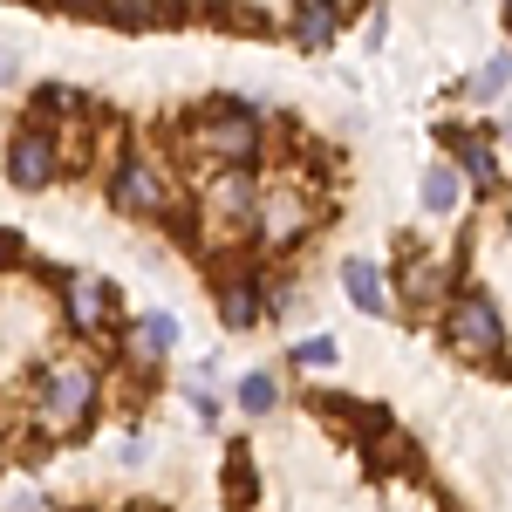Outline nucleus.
<instances>
[{
	"label": "nucleus",
	"instance_id": "12",
	"mask_svg": "<svg viewBox=\"0 0 512 512\" xmlns=\"http://www.w3.org/2000/svg\"><path fill=\"white\" fill-rule=\"evenodd\" d=\"M219 315H226V328H253V315H260V287H253V280H233L226 301H219Z\"/></svg>",
	"mask_w": 512,
	"mask_h": 512
},
{
	"label": "nucleus",
	"instance_id": "14",
	"mask_svg": "<svg viewBox=\"0 0 512 512\" xmlns=\"http://www.w3.org/2000/svg\"><path fill=\"white\" fill-rule=\"evenodd\" d=\"M239 410H246V417H267V410H274V376H267V369H253V376L239 383Z\"/></svg>",
	"mask_w": 512,
	"mask_h": 512
},
{
	"label": "nucleus",
	"instance_id": "11",
	"mask_svg": "<svg viewBox=\"0 0 512 512\" xmlns=\"http://www.w3.org/2000/svg\"><path fill=\"white\" fill-rule=\"evenodd\" d=\"M212 212H219V219H246V212H253V185H246L239 171H226V178L212 185Z\"/></svg>",
	"mask_w": 512,
	"mask_h": 512
},
{
	"label": "nucleus",
	"instance_id": "9",
	"mask_svg": "<svg viewBox=\"0 0 512 512\" xmlns=\"http://www.w3.org/2000/svg\"><path fill=\"white\" fill-rule=\"evenodd\" d=\"M294 35L308 41V48H328V41H335V7H328V0H301V14H294Z\"/></svg>",
	"mask_w": 512,
	"mask_h": 512
},
{
	"label": "nucleus",
	"instance_id": "1",
	"mask_svg": "<svg viewBox=\"0 0 512 512\" xmlns=\"http://www.w3.org/2000/svg\"><path fill=\"white\" fill-rule=\"evenodd\" d=\"M89 396H96V376H89L82 362L48 369V376H41V424H48V431H76L82 417H89Z\"/></svg>",
	"mask_w": 512,
	"mask_h": 512
},
{
	"label": "nucleus",
	"instance_id": "8",
	"mask_svg": "<svg viewBox=\"0 0 512 512\" xmlns=\"http://www.w3.org/2000/svg\"><path fill=\"white\" fill-rule=\"evenodd\" d=\"M171 342H178V321H171V315H144L137 328H130V355H144V362L164 355Z\"/></svg>",
	"mask_w": 512,
	"mask_h": 512
},
{
	"label": "nucleus",
	"instance_id": "13",
	"mask_svg": "<svg viewBox=\"0 0 512 512\" xmlns=\"http://www.w3.org/2000/svg\"><path fill=\"white\" fill-rule=\"evenodd\" d=\"M424 205H431V212H451V205H458V171H451V164L424 171Z\"/></svg>",
	"mask_w": 512,
	"mask_h": 512
},
{
	"label": "nucleus",
	"instance_id": "6",
	"mask_svg": "<svg viewBox=\"0 0 512 512\" xmlns=\"http://www.w3.org/2000/svg\"><path fill=\"white\" fill-rule=\"evenodd\" d=\"M342 287H349V301L362 308V315H383V308H390V294H383V274H376L369 260H349V267H342Z\"/></svg>",
	"mask_w": 512,
	"mask_h": 512
},
{
	"label": "nucleus",
	"instance_id": "16",
	"mask_svg": "<svg viewBox=\"0 0 512 512\" xmlns=\"http://www.w3.org/2000/svg\"><path fill=\"white\" fill-rule=\"evenodd\" d=\"M506 82H512V55H492V62L478 69V82H472V89H478V96H499Z\"/></svg>",
	"mask_w": 512,
	"mask_h": 512
},
{
	"label": "nucleus",
	"instance_id": "7",
	"mask_svg": "<svg viewBox=\"0 0 512 512\" xmlns=\"http://www.w3.org/2000/svg\"><path fill=\"white\" fill-rule=\"evenodd\" d=\"M103 308H110V294H103V280H96V274L69 280V321H76V328H96Z\"/></svg>",
	"mask_w": 512,
	"mask_h": 512
},
{
	"label": "nucleus",
	"instance_id": "21",
	"mask_svg": "<svg viewBox=\"0 0 512 512\" xmlns=\"http://www.w3.org/2000/svg\"><path fill=\"white\" fill-rule=\"evenodd\" d=\"M506 137H512V117H506Z\"/></svg>",
	"mask_w": 512,
	"mask_h": 512
},
{
	"label": "nucleus",
	"instance_id": "4",
	"mask_svg": "<svg viewBox=\"0 0 512 512\" xmlns=\"http://www.w3.org/2000/svg\"><path fill=\"white\" fill-rule=\"evenodd\" d=\"M48 171H55V144H48L41 130H28V137H21V144L7 151V178L35 192V185H48Z\"/></svg>",
	"mask_w": 512,
	"mask_h": 512
},
{
	"label": "nucleus",
	"instance_id": "2",
	"mask_svg": "<svg viewBox=\"0 0 512 512\" xmlns=\"http://www.w3.org/2000/svg\"><path fill=\"white\" fill-rule=\"evenodd\" d=\"M451 342H458V349H472V355L499 349V308H492V301H478V294H465V301L451 308Z\"/></svg>",
	"mask_w": 512,
	"mask_h": 512
},
{
	"label": "nucleus",
	"instance_id": "19",
	"mask_svg": "<svg viewBox=\"0 0 512 512\" xmlns=\"http://www.w3.org/2000/svg\"><path fill=\"white\" fill-rule=\"evenodd\" d=\"M21 76V62H14V55H0V82H14Z\"/></svg>",
	"mask_w": 512,
	"mask_h": 512
},
{
	"label": "nucleus",
	"instance_id": "10",
	"mask_svg": "<svg viewBox=\"0 0 512 512\" xmlns=\"http://www.w3.org/2000/svg\"><path fill=\"white\" fill-rule=\"evenodd\" d=\"M451 151H458V171H465V178H478V185L499 178V151H492V144H478V137H451Z\"/></svg>",
	"mask_w": 512,
	"mask_h": 512
},
{
	"label": "nucleus",
	"instance_id": "5",
	"mask_svg": "<svg viewBox=\"0 0 512 512\" xmlns=\"http://www.w3.org/2000/svg\"><path fill=\"white\" fill-rule=\"evenodd\" d=\"M205 144H212L219 158L246 164L253 151H260V130H253V117H239V110H226V117H212V123H205Z\"/></svg>",
	"mask_w": 512,
	"mask_h": 512
},
{
	"label": "nucleus",
	"instance_id": "3",
	"mask_svg": "<svg viewBox=\"0 0 512 512\" xmlns=\"http://www.w3.org/2000/svg\"><path fill=\"white\" fill-rule=\"evenodd\" d=\"M110 198H117L123 212H158V205H164V178H158V164L130 158L117 178H110Z\"/></svg>",
	"mask_w": 512,
	"mask_h": 512
},
{
	"label": "nucleus",
	"instance_id": "17",
	"mask_svg": "<svg viewBox=\"0 0 512 512\" xmlns=\"http://www.w3.org/2000/svg\"><path fill=\"white\" fill-rule=\"evenodd\" d=\"M294 362H301V369H328V362H335V342H301V349H294Z\"/></svg>",
	"mask_w": 512,
	"mask_h": 512
},
{
	"label": "nucleus",
	"instance_id": "18",
	"mask_svg": "<svg viewBox=\"0 0 512 512\" xmlns=\"http://www.w3.org/2000/svg\"><path fill=\"white\" fill-rule=\"evenodd\" d=\"M82 96L76 89H62V82H48V89H41V110H76Z\"/></svg>",
	"mask_w": 512,
	"mask_h": 512
},
{
	"label": "nucleus",
	"instance_id": "20",
	"mask_svg": "<svg viewBox=\"0 0 512 512\" xmlns=\"http://www.w3.org/2000/svg\"><path fill=\"white\" fill-rule=\"evenodd\" d=\"M14 512H48V499H21V506H14Z\"/></svg>",
	"mask_w": 512,
	"mask_h": 512
},
{
	"label": "nucleus",
	"instance_id": "15",
	"mask_svg": "<svg viewBox=\"0 0 512 512\" xmlns=\"http://www.w3.org/2000/svg\"><path fill=\"white\" fill-rule=\"evenodd\" d=\"M260 233L274 239V246H287V239L301 233V205H267V226Z\"/></svg>",
	"mask_w": 512,
	"mask_h": 512
}]
</instances>
